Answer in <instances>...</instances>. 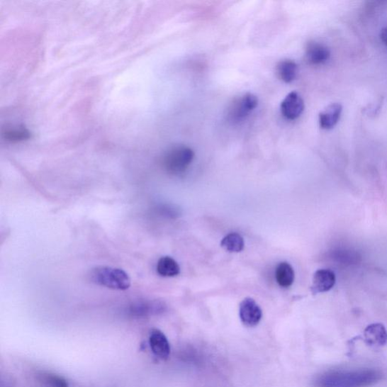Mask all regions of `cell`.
<instances>
[{"label": "cell", "instance_id": "cell-13", "mask_svg": "<svg viewBox=\"0 0 387 387\" xmlns=\"http://www.w3.org/2000/svg\"><path fill=\"white\" fill-rule=\"evenodd\" d=\"M276 74L281 82L289 84L294 81L298 74V64L291 60L279 62L276 66Z\"/></svg>", "mask_w": 387, "mask_h": 387}, {"label": "cell", "instance_id": "cell-11", "mask_svg": "<svg viewBox=\"0 0 387 387\" xmlns=\"http://www.w3.org/2000/svg\"><path fill=\"white\" fill-rule=\"evenodd\" d=\"M331 52L322 43L310 42L305 47V59L312 64H321L327 62Z\"/></svg>", "mask_w": 387, "mask_h": 387}, {"label": "cell", "instance_id": "cell-15", "mask_svg": "<svg viewBox=\"0 0 387 387\" xmlns=\"http://www.w3.org/2000/svg\"><path fill=\"white\" fill-rule=\"evenodd\" d=\"M157 271L162 277H175L179 275L180 267L172 257H163L157 262Z\"/></svg>", "mask_w": 387, "mask_h": 387}, {"label": "cell", "instance_id": "cell-6", "mask_svg": "<svg viewBox=\"0 0 387 387\" xmlns=\"http://www.w3.org/2000/svg\"><path fill=\"white\" fill-rule=\"evenodd\" d=\"M304 108V101L297 92L290 93L281 103L282 116L289 120H294L300 118Z\"/></svg>", "mask_w": 387, "mask_h": 387}, {"label": "cell", "instance_id": "cell-14", "mask_svg": "<svg viewBox=\"0 0 387 387\" xmlns=\"http://www.w3.org/2000/svg\"><path fill=\"white\" fill-rule=\"evenodd\" d=\"M276 279L281 288L291 287L295 279V272L291 265L287 262L279 264L276 271Z\"/></svg>", "mask_w": 387, "mask_h": 387}, {"label": "cell", "instance_id": "cell-18", "mask_svg": "<svg viewBox=\"0 0 387 387\" xmlns=\"http://www.w3.org/2000/svg\"><path fill=\"white\" fill-rule=\"evenodd\" d=\"M4 138L10 142H19L30 139V134L25 128H9L4 132Z\"/></svg>", "mask_w": 387, "mask_h": 387}, {"label": "cell", "instance_id": "cell-1", "mask_svg": "<svg viewBox=\"0 0 387 387\" xmlns=\"http://www.w3.org/2000/svg\"><path fill=\"white\" fill-rule=\"evenodd\" d=\"M383 373L377 369L331 370L315 381L316 387H369L383 379Z\"/></svg>", "mask_w": 387, "mask_h": 387}, {"label": "cell", "instance_id": "cell-17", "mask_svg": "<svg viewBox=\"0 0 387 387\" xmlns=\"http://www.w3.org/2000/svg\"><path fill=\"white\" fill-rule=\"evenodd\" d=\"M38 379L45 387H68V383L64 378L52 373L41 372Z\"/></svg>", "mask_w": 387, "mask_h": 387}, {"label": "cell", "instance_id": "cell-7", "mask_svg": "<svg viewBox=\"0 0 387 387\" xmlns=\"http://www.w3.org/2000/svg\"><path fill=\"white\" fill-rule=\"evenodd\" d=\"M164 310V305L157 301H139L134 302L129 307V314L138 318L157 315Z\"/></svg>", "mask_w": 387, "mask_h": 387}, {"label": "cell", "instance_id": "cell-12", "mask_svg": "<svg viewBox=\"0 0 387 387\" xmlns=\"http://www.w3.org/2000/svg\"><path fill=\"white\" fill-rule=\"evenodd\" d=\"M342 111L343 107L339 103L327 106L324 111L320 113V117H318L320 128L323 130H331L335 128L340 118Z\"/></svg>", "mask_w": 387, "mask_h": 387}, {"label": "cell", "instance_id": "cell-4", "mask_svg": "<svg viewBox=\"0 0 387 387\" xmlns=\"http://www.w3.org/2000/svg\"><path fill=\"white\" fill-rule=\"evenodd\" d=\"M258 106V98L252 94H245L235 98L227 109V118L232 123L246 119Z\"/></svg>", "mask_w": 387, "mask_h": 387}, {"label": "cell", "instance_id": "cell-2", "mask_svg": "<svg viewBox=\"0 0 387 387\" xmlns=\"http://www.w3.org/2000/svg\"><path fill=\"white\" fill-rule=\"evenodd\" d=\"M89 276L99 286L113 290L126 291L131 286L129 275L120 269L99 267L91 271Z\"/></svg>", "mask_w": 387, "mask_h": 387}, {"label": "cell", "instance_id": "cell-5", "mask_svg": "<svg viewBox=\"0 0 387 387\" xmlns=\"http://www.w3.org/2000/svg\"><path fill=\"white\" fill-rule=\"evenodd\" d=\"M239 315L245 326L253 327L261 321L263 312L254 299L245 298L239 307Z\"/></svg>", "mask_w": 387, "mask_h": 387}, {"label": "cell", "instance_id": "cell-19", "mask_svg": "<svg viewBox=\"0 0 387 387\" xmlns=\"http://www.w3.org/2000/svg\"><path fill=\"white\" fill-rule=\"evenodd\" d=\"M381 38L383 43L386 45L387 47V28H383L381 30Z\"/></svg>", "mask_w": 387, "mask_h": 387}, {"label": "cell", "instance_id": "cell-3", "mask_svg": "<svg viewBox=\"0 0 387 387\" xmlns=\"http://www.w3.org/2000/svg\"><path fill=\"white\" fill-rule=\"evenodd\" d=\"M195 158V152L186 145H177L164 156L163 166L167 172L173 175L184 174Z\"/></svg>", "mask_w": 387, "mask_h": 387}, {"label": "cell", "instance_id": "cell-10", "mask_svg": "<svg viewBox=\"0 0 387 387\" xmlns=\"http://www.w3.org/2000/svg\"><path fill=\"white\" fill-rule=\"evenodd\" d=\"M366 343L374 348H381L387 344V330L381 323L369 325L364 332Z\"/></svg>", "mask_w": 387, "mask_h": 387}, {"label": "cell", "instance_id": "cell-16", "mask_svg": "<svg viewBox=\"0 0 387 387\" xmlns=\"http://www.w3.org/2000/svg\"><path fill=\"white\" fill-rule=\"evenodd\" d=\"M221 247L228 252H241L245 248L244 238L236 232L230 233L223 239Z\"/></svg>", "mask_w": 387, "mask_h": 387}, {"label": "cell", "instance_id": "cell-8", "mask_svg": "<svg viewBox=\"0 0 387 387\" xmlns=\"http://www.w3.org/2000/svg\"><path fill=\"white\" fill-rule=\"evenodd\" d=\"M336 283V276L332 270L320 269L315 271L311 291L313 294L324 293L332 290Z\"/></svg>", "mask_w": 387, "mask_h": 387}, {"label": "cell", "instance_id": "cell-9", "mask_svg": "<svg viewBox=\"0 0 387 387\" xmlns=\"http://www.w3.org/2000/svg\"><path fill=\"white\" fill-rule=\"evenodd\" d=\"M150 344L154 355L167 360L170 355V345L166 335L158 329H153L150 337Z\"/></svg>", "mask_w": 387, "mask_h": 387}]
</instances>
